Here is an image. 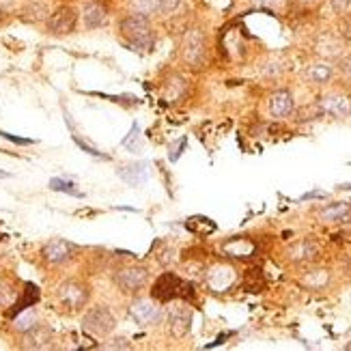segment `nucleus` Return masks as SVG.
Instances as JSON below:
<instances>
[{
    "label": "nucleus",
    "instance_id": "f257e3e1",
    "mask_svg": "<svg viewBox=\"0 0 351 351\" xmlns=\"http://www.w3.org/2000/svg\"><path fill=\"white\" fill-rule=\"evenodd\" d=\"M119 35L123 37V41L130 45L132 50L147 54L154 52L156 48V28L151 26L149 18H143V15H134L128 13L123 20L119 22Z\"/></svg>",
    "mask_w": 351,
    "mask_h": 351
},
{
    "label": "nucleus",
    "instance_id": "f03ea898",
    "mask_svg": "<svg viewBox=\"0 0 351 351\" xmlns=\"http://www.w3.org/2000/svg\"><path fill=\"white\" fill-rule=\"evenodd\" d=\"M181 58L192 69H198L207 60V39L201 28H190L181 39Z\"/></svg>",
    "mask_w": 351,
    "mask_h": 351
},
{
    "label": "nucleus",
    "instance_id": "7ed1b4c3",
    "mask_svg": "<svg viewBox=\"0 0 351 351\" xmlns=\"http://www.w3.org/2000/svg\"><path fill=\"white\" fill-rule=\"evenodd\" d=\"M88 295H90L88 287L84 282H80V280H67V282H63L56 289L58 304L69 313L84 308L86 302H88Z\"/></svg>",
    "mask_w": 351,
    "mask_h": 351
},
{
    "label": "nucleus",
    "instance_id": "20e7f679",
    "mask_svg": "<svg viewBox=\"0 0 351 351\" xmlns=\"http://www.w3.org/2000/svg\"><path fill=\"white\" fill-rule=\"evenodd\" d=\"M117 328V317L108 306H95L82 317V330L93 337H108Z\"/></svg>",
    "mask_w": 351,
    "mask_h": 351
},
{
    "label": "nucleus",
    "instance_id": "39448f33",
    "mask_svg": "<svg viewBox=\"0 0 351 351\" xmlns=\"http://www.w3.org/2000/svg\"><path fill=\"white\" fill-rule=\"evenodd\" d=\"M114 285L121 289V293H128L134 295L138 293L141 289H145L147 280H149V269L143 265H128V267H121L119 271H114L112 276Z\"/></svg>",
    "mask_w": 351,
    "mask_h": 351
},
{
    "label": "nucleus",
    "instance_id": "423d86ee",
    "mask_svg": "<svg viewBox=\"0 0 351 351\" xmlns=\"http://www.w3.org/2000/svg\"><path fill=\"white\" fill-rule=\"evenodd\" d=\"M75 26H78V11L69 5L58 7L54 13L48 15V30L52 35H58V37L71 35Z\"/></svg>",
    "mask_w": 351,
    "mask_h": 351
},
{
    "label": "nucleus",
    "instance_id": "0eeeda50",
    "mask_svg": "<svg viewBox=\"0 0 351 351\" xmlns=\"http://www.w3.org/2000/svg\"><path fill=\"white\" fill-rule=\"evenodd\" d=\"M181 287H183V280L177 276V274L166 271L154 282V287H151V298L158 302H171V300L179 298Z\"/></svg>",
    "mask_w": 351,
    "mask_h": 351
},
{
    "label": "nucleus",
    "instance_id": "6e6552de",
    "mask_svg": "<svg viewBox=\"0 0 351 351\" xmlns=\"http://www.w3.org/2000/svg\"><path fill=\"white\" fill-rule=\"evenodd\" d=\"M319 114L324 117H332V119H345L351 114V101L349 97L341 95V93H328L319 99L317 104Z\"/></svg>",
    "mask_w": 351,
    "mask_h": 351
},
{
    "label": "nucleus",
    "instance_id": "1a4fd4ad",
    "mask_svg": "<svg viewBox=\"0 0 351 351\" xmlns=\"http://www.w3.org/2000/svg\"><path fill=\"white\" fill-rule=\"evenodd\" d=\"M75 252V246L67 239H52L43 246L41 256L43 261H48L50 265H63L67 261H71V256Z\"/></svg>",
    "mask_w": 351,
    "mask_h": 351
},
{
    "label": "nucleus",
    "instance_id": "9d476101",
    "mask_svg": "<svg viewBox=\"0 0 351 351\" xmlns=\"http://www.w3.org/2000/svg\"><path fill=\"white\" fill-rule=\"evenodd\" d=\"M128 311H130V317L134 319V322L141 324V326H156L162 319L160 308L151 300H145V298L134 300Z\"/></svg>",
    "mask_w": 351,
    "mask_h": 351
},
{
    "label": "nucleus",
    "instance_id": "9b49d317",
    "mask_svg": "<svg viewBox=\"0 0 351 351\" xmlns=\"http://www.w3.org/2000/svg\"><path fill=\"white\" fill-rule=\"evenodd\" d=\"M54 341V332L45 324H35L30 330L24 332L22 347L24 349H50Z\"/></svg>",
    "mask_w": 351,
    "mask_h": 351
},
{
    "label": "nucleus",
    "instance_id": "f8f14e48",
    "mask_svg": "<svg viewBox=\"0 0 351 351\" xmlns=\"http://www.w3.org/2000/svg\"><path fill=\"white\" fill-rule=\"evenodd\" d=\"M293 95H291V90H287V88H278V90H274V93L269 95L267 99V112L274 117V119H285L293 112Z\"/></svg>",
    "mask_w": 351,
    "mask_h": 351
},
{
    "label": "nucleus",
    "instance_id": "ddd939ff",
    "mask_svg": "<svg viewBox=\"0 0 351 351\" xmlns=\"http://www.w3.org/2000/svg\"><path fill=\"white\" fill-rule=\"evenodd\" d=\"M188 88H190L188 80L179 73H173L166 78V82L162 86V97L166 104H179L183 97L188 95Z\"/></svg>",
    "mask_w": 351,
    "mask_h": 351
},
{
    "label": "nucleus",
    "instance_id": "4468645a",
    "mask_svg": "<svg viewBox=\"0 0 351 351\" xmlns=\"http://www.w3.org/2000/svg\"><path fill=\"white\" fill-rule=\"evenodd\" d=\"M192 326V311L186 306H175L169 311V330L175 339H183Z\"/></svg>",
    "mask_w": 351,
    "mask_h": 351
},
{
    "label": "nucleus",
    "instance_id": "2eb2a0df",
    "mask_svg": "<svg viewBox=\"0 0 351 351\" xmlns=\"http://www.w3.org/2000/svg\"><path fill=\"white\" fill-rule=\"evenodd\" d=\"M319 254V246L313 239H300L287 250V256L291 263H311Z\"/></svg>",
    "mask_w": 351,
    "mask_h": 351
},
{
    "label": "nucleus",
    "instance_id": "dca6fc26",
    "mask_svg": "<svg viewBox=\"0 0 351 351\" xmlns=\"http://www.w3.org/2000/svg\"><path fill=\"white\" fill-rule=\"evenodd\" d=\"M82 20L88 30L101 28V26H106V22H108V11H106V7L101 3H97V0H90V3H86L82 9Z\"/></svg>",
    "mask_w": 351,
    "mask_h": 351
},
{
    "label": "nucleus",
    "instance_id": "f3484780",
    "mask_svg": "<svg viewBox=\"0 0 351 351\" xmlns=\"http://www.w3.org/2000/svg\"><path fill=\"white\" fill-rule=\"evenodd\" d=\"M119 177L123 179L128 186H143V183L149 179V164L147 162H134V164L121 166Z\"/></svg>",
    "mask_w": 351,
    "mask_h": 351
},
{
    "label": "nucleus",
    "instance_id": "a211bd4d",
    "mask_svg": "<svg viewBox=\"0 0 351 351\" xmlns=\"http://www.w3.org/2000/svg\"><path fill=\"white\" fill-rule=\"evenodd\" d=\"M39 298H41V293H39V289L33 285V282H26V287H24V291H22V298L13 304V308L7 313L11 319L13 317H18L20 313H24V311H28L30 306H35V304L39 302Z\"/></svg>",
    "mask_w": 351,
    "mask_h": 351
},
{
    "label": "nucleus",
    "instance_id": "6ab92c4d",
    "mask_svg": "<svg viewBox=\"0 0 351 351\" xmlns=\"http://www.w3.org/2000/svg\"><path fill=\"white\" fill-rule=\"evenodd\" d=\"M304 78L313 84H328L334 78V67L326 60H319V63H313L304 69Z\"/></svg>",
    "mask_w": 351,
    "mask_h": 351
},
{
    "label": "nucleus",
    "instance_id": "aec40b11",
    "mask_svg": "<svg viewBox=\"0 0 351 351\" xmlns=\"http://www.w3.org/2000/svg\"><path fill=\"white\" fill-rule=\"evenodd\" d=\"M351 216V205L349 203H334L319 211V220L324 224H341Z\"/></svg>",
    "mask_w": 351,
    "mask_h": 351
},
{
    "label": "nucleus",
    "instance_id": "412c9836",
    "mask_svg": "<svg viewBox=\"0 0 351 351\" xmlns=\"http://www.w3.org/2000/svg\"><path fill=\"white\" fill-rule=\"evenodd\" d=\"M128 11L134 15H143V18H151V15L160 13V0H128Z\"/></svg>",
    "mask_w": 351,
    "mask_h": 351
},
{
    "label": "nucleus",
    "instance_id": "4be33fe9",
    "mask_svg": "<svg viewBox=\"0 0 351 351\" xmlns=\"http://www.w3.org/2000/svg\"><path fill=\"white\" fill-rule=\"evenodd\" d=\"M209 285L213 289H218V291H224V289H228L233 285L235 276H233V271L228 269V267H216V269H211L209 271Z\"/></svg>",
    "mask_w": 351,
    "mask_h": 351
},
{
    "label": "nucleus",
    "instance_id": "5701e85b",
    "mask_svg": "<svg viewBox=\"0 0 351 351\" xmlns=\"http://www.w3.org/2000/svg\"><path fill=\"white\" fill-rule=\"evenodd\" d=\"M328 280H330V271H326V269H313V271H308L306 276L302 278V285L313 289V291H319V289H324L328 285Z\"/></svg>",
    "mask_w": 351,
    "mask_h": 351
},
{
    "label": "nucleus",
    "instance_id": "b1692460",
    "mask_svg": "<svg viewBox=\"0 0 351 351\" xmlns=\"http://www.w3.org/2000/svg\"><path fill=\"white\" fill-rule=\"evenodd\" d=\"M224 250L231 254V256H237V258H248L252 252H254V246L248 241V239H233L228 241Z\"/></svg>",
    "mask_w": 351,
    "mask_h": 351
},
{
    "label": "nucleus",
    "instance_id": "393cba45",
    "mask_svg": "<svg viewBox=\"0 0 351 351\" xmlns=\"http://www.w3.org/2000/svg\"><path fill=\"white\" fill-rule=\"evenodd\" d=\"M45 15H48V9H45V5L39 3V0H30V3L22 9V20L24 22L45 20Z\"/></svg>",
    "mask_w": 351,
    "mask_h": 351
},
{
    "label": "nucleus",
    "instance_id": "a878e982",
    "mask_svg": "<svg viewBox=\"0 0 351 351\" xmlns=\"http://www.w3.org/2000/svg\"><path fill=\"white\" fill-rule=\"evenodd\" d=\"M317 52L324 54V56H334V54L341 52V43L332 35H322V39H319V43H317Z\"/></svg>",
    "mask_w": 351,
    "mask_h": 351
},
{
    "label": "nucleus",
    "instance_id": "bb28decb",
    "mask_svg": "<svg viewBox=\"0 0 351 351\" xmlns=\"http://www.w3.org/2000/svg\"><path fill=\"white\" fill-rule=\"evenodd\" d=\"M50 188H52L54 192H65V194L75 196V198H82V196H84L80 190H75V183H71V181H67V179H60V177L50 179Z\"/></svg>",
    "mask_w": 351,
    "mask_h": 351
},
{
    "label": "nucleus",
    "instance_id": "cd10ccee",
    "mask_svg": "<svg viewBox=\"0 0 351 351\" xmlns=\"http://www.w3.org/2000/svg\"><path fill=\"white\" fill-rule=\"evenodd\" d=\"M71 141L75 143V145H78L82 151H84V154H88V156H93V158H101V160H108V156H106V154H101V151L97 149V147H93V145H88L84 138H82V136L80 134H75L73 132V128H71Z\"/></svg>",
    "mask_w": 351,
    "mask_h": 351
},
{
    "label": "nucleus",
    "instance_id": "c85d7f7f",
    "mask_svg": "<svg viewBox=\"0 0 351 351\" xmlns=\"http://www.w3.org/2000/svg\"><path fill=\"white\" fill-rule=\"evenodd\" d=\"M243 287H246L250 293H258V291H261V289L265 287V280H263V276H261V271H258V269L248 271V274H246V282H243Z\"/></svg>",
    "mask_w": 351,
    "mask_h": 351
},
{
    "label": "nucleus",
    "instance_id": "c756f323",
    "mask_svg": "<svg viewBox=\"0 0 351 351\" xmlns=\"http://www.w3.org/2000/svg\"><path fill=\"white\" fill-rule=\"evenodd\" d=\"M194 220L201 222V224H194L192 220H188V228L194 233H211L213 228H216V224H213L211 220H207V218H194Z\"/></svg>",
    "mask_w": 351,
    "mask_h": 351
},
{
    "label": "nucleus",
    "instance_id": "7c9ffc66",
    "mask_svg": "<svg viewBox=\"0 0 351 351\" xmlns=\"http://www.w3.org/2000/svg\"><path fill=\"white\" fill-rule=\"evenodd\" d=\"M330 5H332V11L337 15H345V13L351 11V0H330Z\"/></svg>",
    "mask_w": 351,
    "mask_h": 351
},
{
    "label": "nucleus",
    "instance_id": "2f4dec72",
    "mask_svg": "<svg viewBox=\"0 0 351 351\" xmlns=\"http://www.w3.org/2000/svg\"><path fill=\"white\" fill-rule=\"evenodd\" d=\"M37 324V319L33 317V315H24L22 319H18V322H15V330H20V332H26V330H30Z\"/></svg>",
    "mask_w": 351,
    "mask_h": 351
},
{
    "label": "nucleus",
    "instance_id": "473e14b6",
    "mask_svg": "<svg viewBox=\"0 0 351 351\" xmlns=\"http://www.w3.org/2000/svg\"><path fill=\"white\" fill-rule=\"evenodd\" d=\"M181 3H183V0H160V13L169 15V13L177 11L181 7Z\"/></svg>",
    "mask_w": 351,
    "mask_h": 351
},
{
    "label": "nucleus",
    "instance_id": "72a5a7b5",
    "mask_svg": "<svg viewBox=\"0 0 351 351\" xmlns=\"http://www.w3.org/2000/svg\"><path fill=\"white\" fill-rule=\"evenodd\" d=\"M0 136H3L5 141H11V143H15V145H35L37 141H33V138H20V136H13V134H9V132H3L0 130Z\"/></svg>",
    "mask_w": 351,
    "mask_h": 351
},
{
    "label": "nucleus",
    "instance_id": "f704fd0d",
    "mask_svg": "<svg viewBox=\"0 0 351 351\" xmlns=\"http://www.w3.org/2000/svg\"><path fill=\"white\" fill-rule=\"evenodd\" d=\"M104 349H132V343L128 339H114L108 345H104Z\"/></svg>",
    "mask_w": 351,
    "mask_h": 351
},
{
    "label": "nucleus",
    "instance_id": "c9c22d12",
    "mask_svg": "<svg viewBox=\"0 0 351 351\" xmlns=\"http://www.w3.org/2000/svg\"><path fill=\"white\" fill-rule=\"evenodd\" d=\"M252 3L256 5V7H265V9H276L282 0H252Z\"/></svg>",
    "mask_w": 351,
    "mask_h": 351
},
{
    "label": "nucleus",
    "instance_id": "e433bc0d",
    "mask_svg": "<svg viewBox=\"0 0 351 351\" xmlns=\"http://www.w3.org/2000/svg\"><path fill=\"white\" fill-rule=\"evenodd\" d=\"M343 37L351 43V15L345 20V24H343Z\"/></svg>",
    "mask_w": 351,
    "mask_h": 351
},
{
    "label": "nucleus",
    "instance_id": "4c0bfd02",
    "mask_svg": "<svg viewBox=\"0 0 351 351\" xmlns=\"http://www.w3.org/2000/svg\"><path fill=\"white\" fill-rule=\"evenodd\" d=\"M345 69H347V73L351 75V56H349V58L345 60Z\"/></svg>",
    "mask_w": 351,
    "mask_h": 351
},
{
    "label": "nucleus",
    "instance_id": "58836bf2",
    "mask_svg": "<svg viewBox=\"0 0 351 351\" xmlns=\"http://www.w3.org/2000/svg\"><path fill=\"white\" fill-rule=\"evenodd\" d=\"M304 5H313V3H317V0H302Z\"/></svg>",
    "mask_w": 351,
    "mask_h": 351
},
{
    "label": "nucleus",
    "instance_id": "ea45409f",
    "mask_svg": "<svg viewBox=\"0 0 351 351\" xmlns=\"http://www.w3.org/2000/svg\"><path fill=\"white\" fill-rule=\"evenodd\" d=\"M0 177H3V179H7V177H11L9 173H5V171H0Z\"/></svg>",
    "mask_w": 351,
    "mask_h": 351
},
{
    "label": "nucleus",
    "instance_id": "a19ab883",
    "mask_svg": "<svg viewBox=\"0 0 351 351\" xmlns=\"http://www.w3.org/2000/svg\"><path fill=\"white\" fill-rule=\"evenodd\" d=\"M0 15H3V13H0Z\"/></svg>",
    "mask_w": 351,
    "mask_h": 351
}]
</instances>
